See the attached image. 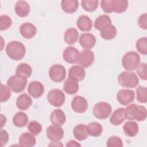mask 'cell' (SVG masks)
<instances>
[{"instance_id":"cell-1","label":"cell","mask_w":147,"mask_h":147,"mask_svg":"<svg viewBox=\"0 0 147 147\" xmlns=\"http://www.w3.org/2000/svg\"><path fill=\"white\" fill-rule=\"evenodd\" d=\"M6 52L9 58L13 60H20L25 56L26 48L24 45L17 41L9 42L6 48Z\"/></svg>"},{"instance_id":"cell-2","label":"cell","mask_w":147,"mask_h":147,"mask_svg":"<svg viewBox=\"0 0 147 147\" xmlns=\"http://www.w3.org/2000/svg\"><path fill=\"white\" fill-rule=\"evenodd\" d=\"M126 119L130 121H144L146 118V109L144 106L131 104L125 109Z\"/></svg>"},{"instance_id":"cell-3","label":"cell","mask_w":147,"mask_h":147,"mask_svg":"<svg viewBox=\"0 0 147 147\" xmlns=\"http://www.w3.org/2000/svg\"><path fill=\"white\" fill-rule=\"evenodd\" d=\"M140 64V55L134 51H130L126 53L122 59L123 67L129 71L136 69Z\"/></svg>"},{"instance_id":"cell-4","label":"cell","mask_w":147,"mask_h":147,"mask_svg":"<svg viewBox=\"0 0 147 147\" xmlns=\"http://www.w3.org/2000/svg\"><path fill=\"white\" fill-rule=\"evenodd\" d=\"M118 82L123 87L131 88H134L138 85L139 79L135 73L126 71H123L118 75Z\"/></svg>"},{"instance_id":"cell-5","label":"cell","mask_w":147,"mask_h":147,"mask_svg":"<svg viewBox=\"0 0 147 147\" xmlns=\"http://www.w3.org/2000/svg\"><path fill=\"white\" fill-rule=\"evenodd\" d=\"M26 84L27 78L17 74L10 76L7 81V86L15 93L22 92Z\"/></svg>"},{"instance_id":"cell-6","label":"cell","mask_w":147,"mask_h":147,"mask_svg":"<svg viewBox=\"0 0 147 147\" xmlns=\"http://www.w3.org/2000/svg\"><path fill=\"white\" fill-rule=\"evenodd\" d=\"M112 111V107L110 105L105 102H98L95 105L93 108L94 116L99 119L107 118Z\"/></svg>"},{"instance_id":"cell-7","label":"cell","mask_w":147,"mask_h":147,"mask_svg":"<svg viewBox=\"0 0 147 147\" xmlns=\"http://www.w3.org/2000/svg\"><path fill=\"white\" fill-rule=\"evenodd\" d=\"M47 99L50 105L55 107H60L65 102V96L59 89H53L49 91Z\"/></svg>"},{"instance_id":"cell-8","label":"cell","mask_w":147,"mask_h":147,"mask_svg":"<svg viewBox=\"0 0 147 147\" xmlns=\"http://www.w3.org/2000/svg\"><path fill=\"white\" fill-rule=\"evenodd\" d=\"M49 76L53 82H61L64 80L66 76L65 68L62 65L54 64L49 68Z\"/></svg>"},{"instance_id":"cell-9","label":"cell","mask_w":147,"mask_h":147,"mask_svg":"<svg viewBox=\"0 0 147 147\" xmlns=\"http://www.w3.org/2000/svg\"><path fill=\"white\" fill-rule=\"evenodd\" d=\"M117 99L121 105L126 106L134 101L135 94L131 90L122 89L117 92Z\"/></svg>"},{"instance_id":"cell-10","label":"cell","mask_w":147,"mask_h":147,"mask_svg":"<svg viewBox=\"0 0 147 147\" xmlns=\"http://www.w3.org/2000/svg\"><path fill=\"white\" fill-rule=\"evenodd\" d=\"M46 134L47 137L51 141H59L63 138L64 131L61 126L53 125L47 127Z\"/></svg>"},{"instance_id":"cell-11","label":"cell","mask_w":147,"mask_h":147,"mask_svg":"<svg viewBox=\"0 0 147 147\" xmlns=\"http://www.w3.org/2000/svg\"><path fill=\"white\" fill-rule=\"evenodd\" d=\"M94 61V54L89 49L83 50L79 55L78 63L80 66L87 68L91 66Z\"/></svg>"},{"instance_id":"cell-12","label":"cell","mask_w":147,"mask_h":147,"mask_svg":"<svg viewBox=\"0 0 147 147\" xmlns=\"http://www.w3.org/2000/svg\"><path fill=\"white\" fill-rule=\"evenodd\" d=\"M87 100L80 95L75 96L71 102V107L72 110L78 113H84L88 108Z\"/></svg>"},{"instance_id":"cell-13","label":"cell","mask_w":147,"mask_h":147,"mask_svg":"<svg viewBox=\"0 0 147 147\" xmlns=\"http://www.w3.org/2000/svg\"><path fill=\"white\" fill-rule=\"evenodd\" d=\"M80 52L74 47H67L63 52V58L68 63L74 64L78 61Z\"/></svg>"},{"instance_id":"cell-14","label":"cell","mask_w":147,"mask_h":147,"mask_svg":"<svg viewBox=\"0 0 147 147\" xmlns=\"http://www.w3.org/2000/svg\"><path fill=\"white\" fill-rule=\"evenodd\" d=\"M28 92L29 95L34 98H38L44 92L43 84L38 81L31 82L28 87Z\"/></svg>"},{"instance_id":"cell-15","label":"cell","mask_w":147,"mask_h":147,"mask_svg":"<svg viewBox=\"0 0 147 147\" xmlns=\"http://www.w3.org/2000/svg\"><path fill=\"white\" fill-rule=\"evenodd\" d=\"M20 32L24 38L30 39L35 36L37 30L33 24L29 22H25L20 26Z\"/></svg>"},{"instance_id":"cell-16","label":"cell","mask_w":147,"mask_h":147,"mask_svg":"<svg viewBox=\"0 0 147 147\" xmlns=\"http://www.w3.org/2000/svg\"><path fill=\"white\" fill-rule=\"evenodd\" d=\"M80 45L86 49L93 48L96 43V38L94 34L90 33H82L79 40Z\"/></svg>"},{"instance_id":"cell-17","label":"cell","mask_w":147,"mask_h":147,"mask_svg":"<svg viewBox=\"0 0 147 147\" xmlns=\"http://www.w3.org/2000/svg\"><path fill=\"white\" fill-rule=\"evenodd\" d=\"M86 76V71L80 65H74L68 71V77L76 82L83 80Z\"/></svg>"},{"instance_id":"cell-18","label":"cell","mask_w":147,"mask_h":147,"mask_svg":"<svg viewBox=\"0 0 147 147\" xmlns=\"http://www.w3.org/2000/svg\"><path fill=\"white\" fill-rule=\"evenodd\" d=\"M50 121L53 125L63 126L66 122V117L65 113L60 109L53 110L50 115Z\"/></svg>"},{"instance_id":"cell-19","label":"cell","mask_w":147,"mask_h":147,"mask_svg":"<svg viewBox=\"0 0 147 147\" xmlns=\"http://www.w3.org/2000/svg\"><path fill=\"white\" fill-rule=\"evenodd\" d=\"M76 25L81 31L89 32L92 29V22L88 16L82 15L78 18Z\"/></svg>"},{"instance_id":"cell-20","label":"cell","mask_w":147,"mask_h":147,"mask_svg":"<svg viewBox=\"0 0 147 147\" xmlns=\"http://www.w3.org/2000/svg\"><path fill=\"white\" fill-rule=\"evenodd\" d=\"M126 119L125 109L122 107L116 109L111 115L110 122L113 125H119L124 122Z\"/></svg>"},{"instance_id":"cell-21","label":"cell","mask_w":147,"mask_h":147,"mask_svg":"<svg viewBox=\"0 0 147 147\" xmlns=\"http://www.w3.org/2000/svg\"><path fill=\"white\" fill-rule=\"evenodd\" d=\"M15 12L20 17H25L28 16L30 12V6L29 3L24 1H18L15 5Z\"/></svg>"},{"instance_id":"cell-22","label":"cell","mask_w":147,"mask_h":147,"mask_svg":"<svg viewBox=\"0 0 147 147\" xmlns=\"http://www.w3.org/2000/svg\"><path fill=\"white\" fill-rule=\"evenodd\" d=\"M32 104L31 98L26 94L20 95L17 99L16 105L18 109L21 110H26L29 109Z\"/></svg>"},{"instance_id":"cell-23","label":"cell","mask_w":147,"mask_h":147,"mask_svg":"<svg viewBox=\"0 0 147 147\" xmlns=\"http://www.w3.org/2000/svg\"><path fill=\"white\" fill-rule=\"evenodd\" d=\"M112 25L111 20L110 17L106 14L99 16L95 21L94 26L97 30L101 31Z\"/></svg>"},{"instance_id":"cell-24","label":"cell","mask_w":147,"mask_h":147,"mask_svg":"<svg viewBox=\"0 0 147 147\" xmlns=\"http://www.w3.org/2000/svg\"><path fill=\"white\" fill-rule=\"evenodd\" d=\"M36 138L34 135L30 133H22L19 139V144L21 146L31 147L33 146L36 144Z\"/></svg>"},{"instance_id":"cell-25","label":"cell","mask_w":147,"mask_h":147,"mask_svg":"<svg viewBox=\"0 0 147 147\" xmlns=\"http://www.w3.org/2000/svg\"><path fill=\"white\" fill-rule=\"evenodd\" d=\"M61 7L66 13L72 14L78 10L79 2L76 0H63L61 2Z\"/></svg>"},{"instance_id":"cell-26","label":"cell","mask_w":147,"mask_h":147,"mask_svg":"<svg viewBox=\"0 0 147 147\" xmlns=\"http://www.w3.org/2000/svg\"><path fill=\"white\" fill-rule=\"evenodd\" d=\"M74 137L79 141H83L88 137L87 126L84 124H78L73 129Z\"/></svg>"},{"instance_id":"cell-27","label":"cell","mask_w":147,"mask_h":147,"mask_svg":"<svg viewBox=\"0 0 147 147\" xmlns=\"http://www.w3.org/2000/svg\"><path fill=\"white\" fill-rule=\"evenodd\" d=\"M123 130L126 136L133 137L137 134L139 130V127L136 122L128 121L124 124Z\"/></svg>"},{"instance_id":"cell-28","label":"cell","mask_w":147,"mask_h":147,"mask_svg":"<svg viewBox=\"0 0 147 147\" xmlns=\"http://www.w3.org/2000/svg\"><path fill=\"white\" fill-rule=\"evenodd\" d=\"M63 89L67 94L74 95L76 94L79 90V84L76 80L68 78L64 83Z\"/></svg>"},{"instance_id":"cell-29","label":"cell","mask_w":147,"mask_h":147,"mask_svg":"<svg viewBox=\"0 0 147 147\" xmlns=\"http://www.w3.org/2000/svg\"><path fill=\"white\" fill-rule=\"evenodd\" d=\"M79 36V32L75 28H69L66 30L64 39L65 42L69 44L72 45L75 44Z\"/></svg>"},{"instance_id":"cell-30","label":"cell","mask_w":147,"mask_h":147,"mask_svg":"<svg viewBox=\"0 0 147 147\" xmlns=\"http://www.w3.org/2000/svg\"><path fill=\"white\" fill-rule=\"evenodd\" d=\"M28 117L24 112L17 113L13 118V124L18 127H22L26 125L28 122Z\"/></svg>"},{"instance_id":"cell-31","label":"cell","mask_w":147,"mask_h":147,"mask_svg":"<svg viewBox=\"0 0 147 147\" xmlns=\"http://www.w3.org/2000/svg\"><path fill=\"white\" fill-rule=\"evenodd\" d=\"M87 131L88 134L91 136L98 137L102 133L103 127L99 123L93 122L87 126Z\"/></svg>"},{"instance_id":"cell-32","label":"cell","mask_w":147,"mask_h":147,"mask_svg":"<svg viewBox=\"0 0 147 147\" xmlns=\"http://www.w3.org/2000/svg\"><path fill=\"white\" fill-rule=\"evenodd\" d=\"M16 73L17 75L22 76L26 78H29L32 73V69L31 67L25 63L20 64L16 70Z\"/></svg>"},{"instance_id":"cell-33","label":"cell","mask_w":147,"mask_h":147,"mask_svg":"<svg viewBox=\"0 0 147 147\" xmlns=\"http://www.w3.org/2000/svg\"><path fill=\"white\" fill-rule=\"evenodd\" d=\"M100 35L105 40H110L114 38L117 35V29L113 25L100 31Z\"/></svg>"},{"instance_id":"cell-34","label":"cell","mask_w":147,"mask_h":147,"mask_svg":"<svg viewBox=\"0 0 147 147\" xmlns=\"http://www.w3.org/2000/svg\"><path fill=\"white\" fill-rule=\"evenodd\" d=\"M99 1L97 0H83L81 1V5L84 10L92 12L95 11L98 7Z\"/></svg>"},{"instance_id":"cell-35","label":"cell","mask_w":147,"mask_h":147,"mask_svg":"<svg viewBox=\"0 0 147 147\" xmlns=\"http://www.w3.org/2000/svg\"><path fill=\"white\" fill-rule=\"evenodd\" d=\"M114 11L117 13H122L127 8L128 1L126 0H114Z\"/></svg>"},{"instance_id":"cell-36","label":"cell","mask_w":147,"mask_h":147,"mask_svg":"<svg viewBox=\"0 0 147 147\" xmlns=\"http://www.w3.org/2000/svg\"><path fill=\"white\" fill-rule=\"evenodd\" d=\"M137 50L142 55L147 54V38L146 37L139 38L136 44Z\"/></svg>"},{"instance_id":"cell-37","label":"cell","mask_w":147,"mask_h":147,"mask_svg":"<svg viewBox=\"0 0 147 147\" xmlns=\"http://www.w3.org/2000/svg\"><path fill=\"white\" fill-rule=\"evenodd\" d=\"M137 99L142 103H145L147 101V88L145 87L139 86L136 89Z\"/></svg>"},{"instance_id":"cell-38","label":"cell","mask_w":147,"mask_h":147,"mask_svg":"<svg viewBox=\"0 0 147 147\" xmlns=\"http://www.w3.org/2000/svg\"><path fill=\"white\" fill-rule=\"evenodd\" d=\"M28 129L30 133L34 136L39 134L42 131V126L37 121H31L28 126Z\"/></svg>"},{"instance_id":"cell-39","label":"cell","mask_w":147,"mask_h":147,"mask_svg":"<svg viewBox=\"0 0 147 147\" xmlns=\"http://www.w3.org/2000/svg\"><path fill=\"white\" fill-rule=\"evenodd\" d=\"M100 7L103 11L110 13L114 11V0H103L100 2Z\"/></svg>"},{"instance_id":"cell-40","label":"cell","mask_w":147,"mask_h":147,"mask_svg":"<svg viewBox=\"0 0 147 147\" xmlns=\"http://www.w3.org/2000/svg\"><path fill=\"white\" fill-rule=\"evenodd\" d=\"M12 24L10 17L7 15H2L0 17V29L5 30L9 29Z\"/></svg>"},{"instance_id":"cell-41","label":"cell","mask_w":147,"mask_h":147,"mask_svg":"<svg viewBox=\"0 0 147 147\" xmlns=\"http://www.w3.org/2000/svg\"><path fill=\"white\" fill-rule=\"evenodd\" d=\"M108 147H122L123 142L122 140L118 136H111L109 138L107 141Z\"/></svg>"},{"instance_id":"cell-42","label":"cell","mask_w":147,"mask_h":147,"mask_svg":"<svg viewBox=\"0 0 147 147\" xmlns=\"http://www.w3.org/2000/svg\"><path fill=\"white\" fill-rule=\"evenodd\" d=\"M11 96V92L9 88L3 84H1V102H6Z\"/></svg>"},{"instance_id":"cell-43","label":"cell","mask_w":147,"mask_h":147,"mask_svg":"<svg viewBox=\"0 0 147 147\" xmlns=\"http://www.w3.org/2000/svg\"><path fill=\"white\" fill-rule=\"evenodd\" d=\"M147 66L145 63H142L140 64L137 69V73L138 74L140 78L144 80L147 79V72H146Z\"/></svg>"},{"instance_id":"cell-44","label":"cell","mask_w":147,"mask_h":147,"mask_svg":"<svg viewBox=\"0 0 147 147\" xmlns=\"http://www.w3.org/2000/svg\"><path fill=\"white\" fill-rule=\"evenodd\" d=\"M138 24L140 28L142 29L146 30L147 29V14L144 13L141 15L138 20Z\"/></svg>"},{"instance_id":"cell-45","label":"cell","mask_w":147,"mask_h":147,"mask_svg":"<svg viewBox=\"0 0 147 147\" xmlns=\"http://www.w3.org/2000/svg\"><path fill=\"white\" fill-rule=\"evenodd\" d=\"M1 146H3L5 145H6L8 141H9V134L7 133V132L3 129L1 130Z\"/></svg>"},{"instance_id":"cell-46","label":"cell","mask_w":147,"mask_h":147,"mask_svg":"<svg viewBox=\"0 0 147 147\" xmlns=\"http://www.w3.org/2000/svg\"><path fill=\"white\" fill-rule=\"evenodd\" d=\"M66 146H81V145L74 140H70L67 143Z\"/></svg>"},{"instance_id":"cell-47","label":"cell","mask_w":147,"mask_h":147,"mask_svg":"<svg viewBox=\"0 0 147 147\" xmlns=\"http://www.w3.org/2000/svg\"><path fill=\"white\" fill-rule=\"evenodd\" d=\"M6 122V118L3 115L1 114V128L5 125Z\"/></svg>"}]
</instances>
